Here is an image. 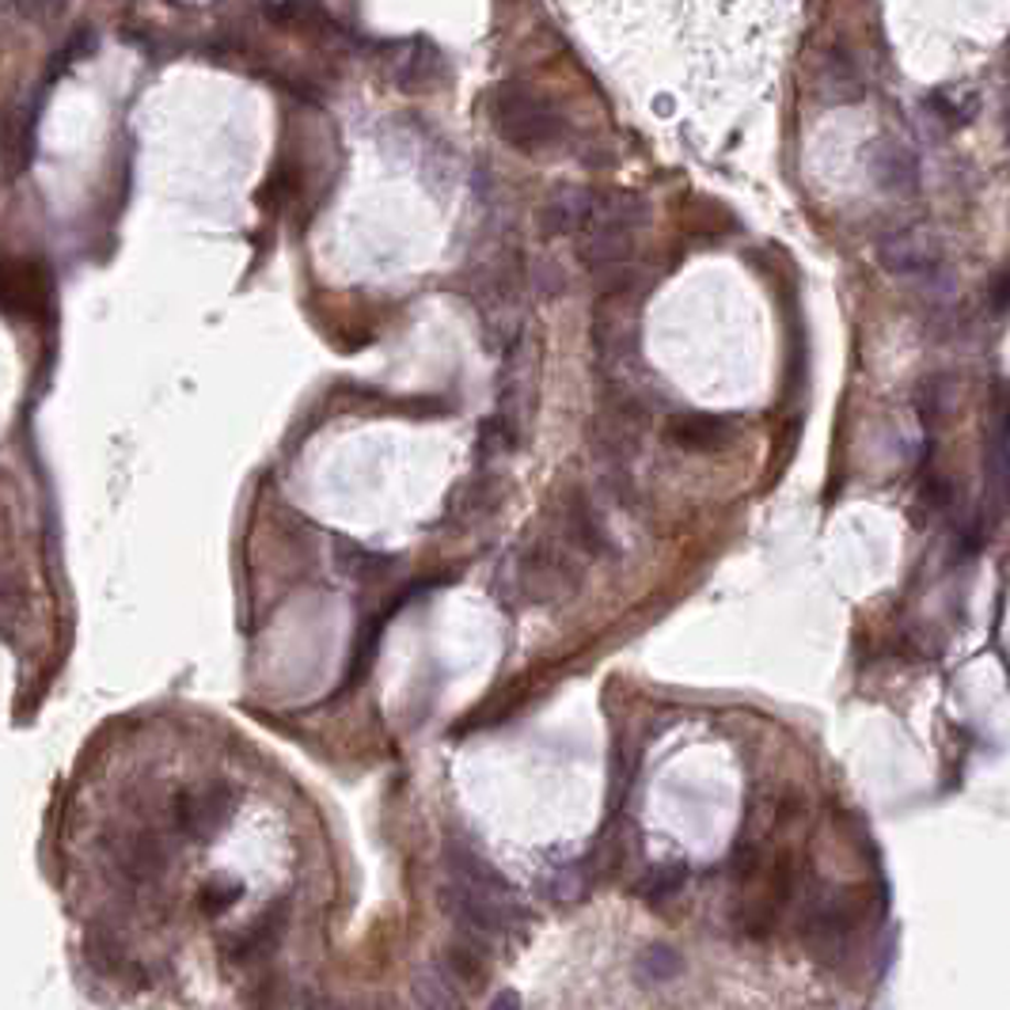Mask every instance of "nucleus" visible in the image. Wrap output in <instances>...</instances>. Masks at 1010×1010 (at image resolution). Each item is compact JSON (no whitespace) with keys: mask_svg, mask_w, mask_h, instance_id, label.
<instances>
[{"mask_svg":"<svg viewBox=\"0 0 1010 1010\" xmlns=\"http://www.w3.org/2000/svg\"><path fill=\"white\" fill-rule=\"evenodd\" d=\"M646 228V205L635 194H604L593 221L581 233L578 255L593 273H604V289L615 293L631 281L638 233Z\"/></svg>","mask_w":1010,"mask_h":1010,"instance_id":"1","label":"nucleus"},{"mask_svg":"<svg viewBox=\"0 0 1010 1010\" xmlns=\"http://www.w3.org/2000/svg\"><path fill=\"white\" fill-rule=\"evenodd\" d=\"M486 115L502 141L520 152H544L567 137V115L559 110V103L533 84H498L486 96Z\"/></svg>","mask_w":1010,"mask_h":1010,"instance_id":"2","label":"nucleus"},{"mask_svg":"<svg viewBox=\"0 0 1010 1010\" xmlns=\"http://www.w3.org/2000/svg\"><path fill=\"white\" fill-rule=\"evenodd\" d=\"M233 806H236V794L228 791L225 783H209V786H202V791L175 794V802H171V820H175V828L183 836L202 840V836L217 832V828L233 817Z\"/></svg>","mask_w":1010,"mask_h":1010,"instance_id":"3","label":"nucleus"},{"mask_svg":"<svg viewBox=\"0 0 1010 1010\" xmlns=\"http://www.w3.org/2000/svg\"><path fill=\"white\" fill-rule=\"evenodd\" d=\"M597 205H601V194L585 191V186H559L551 198L539 205V228H544V236L585 233Z\"/></svg>","mask_w":1010,"mask_h":1010,"instance_id":"4","label":"nucleus"},{"mask_svg":"<svg viewBox=\"0 0 1010 1010\" xmlns=\"http://www.w3.org/2000/svg\"><path fill=\"white\" fill-rule=\"evenodd\" d=\"M115 862L130 881H157L168 870L171 855L168 844L157 828H141V832L122 836L115 847Z\"/></svg>","mask_w":1010,"mask_h":1010,"instance_id":"5","label":"nucleus"},{"mask_svg":"<svg viewBox=\"0 0 1010 1010\" xmlns=\"http://www.w3.org/2000/svg\"><path fill=\"white\" fill-rule=\"evenodd\" d=\"M669 438L680 444V449L714 452V449H722V444L733 438V418H722V415H680V418H673Z\"/></svg>","mask_w":1010,"mask_h":1010,"instance_id":"6","label":"nucleus"},{"mask_svg":"<svg viewBox=\"0 0 1010 1010\" xmlns=\"http://www.w3.org/2000/svg\"><path fill=\"white\" fill-rule=\"evenodd\" d=\"M4 297H8V312H20L23 315H39L42 304H46V286H42V273L39 267H8L4 273Z\"/></svg>","mask_w":1010,"mask_h":1010,"instance_id":"7","label":"nucleus"},{"mask_svg":"<svg viewBox=\"0 0 1010 1010\" xmlns=\"http://www.w3.org/2000/svg\"><path fill=\"white\" fill-rule=\"evenodd\" d=\"M335 551H339L342 573H350V578H357V581H380V578H388L391 567H396V559H391V555L369 551V547L350 544V539H339Z\"/></svg>","mask_w":1010,"mask_h":1010,"instance_id":"8","label":"nucleus"},{"mask_svg":"<svg viewBox=\"0 0 1010 1010\" xmlns=\"http://www.w3.org/2000/svg\"><path fill=\"white\" fill-rule=\"evenodd\" d=\"M881 259H885L896 273H927L935 267V255L923 251V244L912 236H889L885 244H881Z\"/></svg>","mask_w":1010,"mask_h":1010,"instance_id":"9","label":"nucleus"},{"mask_svg":"<svg viewBox=\"0 0 1010 1010\" xmlns=\"http://www.w3.org/2000/svg\"><path fill=\"white\" fill-rule=\"evenodd\" d=\"M281 927H286V915L281 912H267L259 923H255L251 931H244V935L236 938V949H233V961H251V957L267 954L278 943Z\"/></svg>","mask_w":1010,"mask_h":1010,"instance_id":"10","label":"nucleus"},{"mask_svg":"<svg viewBox=\"0 0 1010 1010\" xmlns=\"http://www.w3.org/2000/svg\"><path fill=\"white\" fill-rule=\"evenodd\" d=\"M825 88L828 99H859L862 96V80H859V68H855L851 54H828L825 57Z\"/></svg>","mask_w":1010,"mask_h":1010,"instance_id":"11","label":"nucleus"},{"mask_svg":"<svg viewBox=\"0 0 1010 1010\" xmlns=\"http://www.w3.org/2000/svg\"><path fill=\"white\" fill-rule=\"evenodd\" d=\"M422 50H430V46H426V42H415V54L396 57V80L404 84L407 92H418L422 84H430L441 76V57L438 54L422 57Z\"/></svg>","mask_w":1010,"mask_h":1010,"instance_id":"12","label":"nucleus"},{"mask_svg":"<svg viewBox=\"0 0 1010 1010\" xmlns=\"http://www.w3.org/2000/svg\"><path fill=\"white\" fill-rule=\"evenodd\" d=\"M874 175L881 186H889V191H904V186H912V179H915V164L901 144H885V149H878Z\"/></svg>","mask_w":1010,"mask_h":1010,"instance_id":"13","label":"nucleus"},{"mask_svg":"<svg viewBox=\"0 0 1010 1010\" xmlns=\"http://www.w3.org/2000/svg\"><path fill=\"white\" fill-rule=\"evenodd\" d=\"M680 885H684V867H657L654 874L642 878L638 896L646 904H662V901H669Z\"/></svg>","mask_w":1010,"mask_h":1010,"instance_id":"14","label":"nucleus"},{"mask_svg":"<svg viewBox=\"0 0 1010 1010\" xmlns=\"http://www.w3.org/2000/svg\"><path fill=\"white\" fill-rule=\"evenodd\" d=\"M638 969H642V977H646V980H669V977H676V973L684 969V961H680V954H676L673 946H649L646 957L638 961Z\"/></svg>","mask_w":1010,"mask_h":1010,"instance_id":"15","label":"nucleus"},{"mask_svg":"<svg viewBox=\"0 0 1010 1010\" xmlns=\"http://www.w3.org/2000/svg\"><path fill=\"white\" fill-rule=\"evenodd\" d=\"M84 954H88V961L96 965L99 973H118V965H122V949H118V943L99 935V931H92V935L84 938Z\"/></svg>","mask_w":1010,"mask_h":1010,"instance_id":"16","label":"nucleus"},{"mask_svg":"<svg viewBox=\"0 0 1010 1010\" xmlns=\"http://www.w3.org/2000/svg\"><path fill=\"white\" fill-rule=\"evenodd\" d=\"M236 901H239V885H233V881H213V885H205V893H202V912L221 915Z\"/></svg>","mask_w":1010,"mask_h":1010,"instance_id":"17","label":"nucleus"},{"mask_svg":"<svg viewBox=\"0 0 1010 1010\" xmlns=\"http://www.w3.org/2000/svg\"><path fill=\"white\" fill-rule=\"evenodd\" d=\"M449 965H452V973H456V977H464L468 984H479V980H483V961H479V957H472V949H468L464 943L449 949Z\"/></svg>","mask_w":1010,"mask_h":1010,"instance_id":"18","label":"nucleus"},{"mask_svg":"<svg viewBox=\"0 0 1010 1010\" xmlns=\"http://www.w3.org/2000/svg\"><path fill=\"white\" fill-rule=\"evenodd\" d=\"M486 1010H520V999L513 996V991H502V996L494 999V1003L486 1007Z\"/></svg>","mask_w":1010,"mask_h":1010,"instance_id":"19","label":"nucleus"},{"mask_svg":"<svg viewBox=\"0 0 1010 1010\" xmlns=\"http://www.w3.org/2000/svg\"><path fill=\"white\" fill-rule=\"evenodd\" d=\"M312 1010H350V1007H339V1003H315V999H312Z\"/></svg>","mask_w":1010,"mask_h":1010,"instance_id":"20","label":"nucleus"}]
</instances>
